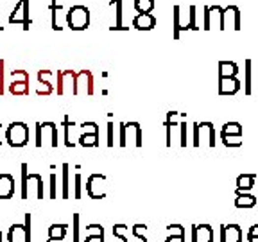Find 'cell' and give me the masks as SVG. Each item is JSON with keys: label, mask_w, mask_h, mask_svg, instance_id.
I'll return each mask as SVG.
<instances>
[{"label": "cell", "mask_w": 258, "mask_h": 242, "mask_svg": "<svg viewBox=\"0 0 258 242\" xmlns=\"http://www.w3.org/2000/svg\"><path fill=\"white\" fill-rule=\"evenodd\" d=\"M174 13H172V36L174 40H179V34L181 30H187V26L181 24V7L179 5H174Z\"/></svg>", "instance_id": "obj_18"}, {"label": "cell", "mask_w": 258, "mask_h": 242, "mask_svg": "<svg viewBox=\"0 0 258 242\" xmlns=\"http://www.w3.org/2000/svg\"><path fill=\"white\" fill-rule=\"evenodd\" d=\"M126 140L127 142H135L137 147L143 146V135H142V127L138 122H126Z\"/></svg>", "instance_id": "obj_12"}, {"label": "cell", "mask_w": 258, "mask_h": 242, "mask_svg": "<svg viewBox=\"0 0 258 242\" xmlns=\"http://www.w3.org/2000/svg\"><path fill=\"white\" fill-rule=\"evenodd\" d=\"M5 142L11 147H26L29 142V126L26 122H11L5 127Z\"/></svg>", "instance_id": "obj_2"}, {"label": "cell", "mask_w": 258, "mask_h": 242, "mask_svg": "<svg viewBox=\"0 0 258 242\" xmlns=\"http://www.w3.org/2000/svg\"><path fill=\"white\" fill-rule=\"evenodd\" d=\"M54 76L51 70H40L38 72V81H40V85H45L47 86V90L51 91H54V85L51 83V77Z\"/></svg>", "instance_id": "obj_27"}, {"label": "cell", "mask_w": 258, "mask_h": 242, "mask_svg": "<svg viewBox=\"0 0 258 242\" xmlns=\"http://www.w3.org/2000/svg\"><path fill=\"white\" fill-rule=\"evenodd\" d=\"M0 30H2V27H0Z\"/></svg>", "instance_id": "obj_52"}, {"label": "cell", "mask_w": 258, "mask_h": 242, "mask_svg": "<svg viewBox=\"0 0 258 242\" xmlns=\"http://www.w3.org/2000/svg\"><path fill=\"white\" fill-rule=\"evenodd\" d=\"M221 135H229V136H242V126L238 122H228L224 124Z\"/></svg>", "instance_id": "obj_25"}, {"label": "cell", "mask_w": 258, "mask_h": 242, "mask_svg": "<svg viewBox=\"0 0 258 242\" xmlns=\"http://www.w3.org/2000/svg\"><path fill=\"white\" fill-rule=\"evenodd\" d=\"M257 205V197L248 194V192H238L237 190V199H235V207L237 208H253Z\"/></svg>", "instance_id": "obj_20"}, {"label": "cell", "mask_w": 258, "mask_h": 242, "mask_svg": "<svg viewBox=\"0 0 258 242\" xmlns=\"http://www.w3.org/2000/svg\"><path fill=\"white\" fill-rule=\"evenodd\" d=\"M120 147H126L127 146V140H126V122L120 124V142H118Z\"/></svg>", "instance_id": "obj_43"}, {"label": "cell", "mask_w": 258, "mask_h": 242, "mask_svg": "<svg viewBox=\"0 0 258 242\" xmlns=\"http://www.w3.org/2000/svg\"><path fill=\"white\" fill-rule=\"evenodd\" d=\"M9 24H20L24 26V30H29L30 18H29V0H18L13 13L9 15Z\"/></svg>", "instance_id": "obj_7"}, {"label": "cell", "mask_w": 258, "mask_h": 242, "mask_svg": "<svg viewBox=\"0 0 258 242\" xmlns=\"http://www.w3.org/2000/svg\"><path fill=\"white\" fill-rule=\"evenodd\" d=\"M248 242H258V237H249L248 235Z\"/></svg>", "instance_id": "obj_50"}, {"label": "cell", "mask_w": 258, "mask_h": 242, "mask_svg": "<svg viewBox=\"0 0 258 242\" xmlns=\"http://www.w3.org/2000/svg\"><path fill=\"white\" fill-rule=\"evenodd\" d=\"M224 146L226 147H240L242 146V136H229V135H221Z\"/></svg>", "instance_id": "obj_32"}, {"label": "cell", "mask_w": 258, "mask_h": 242, "mask_svg": "<svg viewBox=\"0 0 258 242\" xmlns=\"http://www.w3.org/2000/svg\"><path fill=\"white\" fill-rule=\"evenodd\" d=\"M29 165L27 163H22V185H20V197L22 199H29V196H27V180H29Z\"/></svg>", "instance_id": "obj_26"}, {"label": "cell", "mask_w": 258, "mask_h": 242, "mask_svg": "<svg viewBox=\"0 0 258 242\" xmlns=\"http://www.w3.org/2000/svg\"><path fill=\"white\" fill-rule=\"evenodd\" d=\"M188 29H192V30H198L199 27H198V24H196V11H198V7L196 5H190L188 7Z\"/></svg>", "instance_id": "obj_34"}, {"label": "cell", "mask_w": 258, "mask_h": 242, "mask_svg": "<svg viewBox=\"0 0 258 242\" xmlns=\"http://www.w3.org/2000/svg\"><path fill=\"white\" fill-rule=\"evenodd\" d=\"M88 235H104V228L101 224H88L86 226V237Z\"/></svg>", "instance_id": "obj_36"}, {"label": "cell", "mask_w": 258, "mask_h": 242, "mask_svg": "<svg viewBox=\"0 0 258 242\" xmlns=\"http://www.w3.org/2000/svg\"><path fill=\"white\" fill-rule=\"evenodd\" d=\"M145 230H147L145 224H135V226H133V241L129 242H147Z\"/></svg>", "instance_id": "obj_29"}, {"label": "cell", "mask_w": 258, "mask_h": 242, "mask_svg": "<svg viewBox=\"0 0 258 242\" xmlns=\"http://www.w3.org/2000/svg\"><path fill=\"white\" fill-rule=\"evenodd\" d=\"M85 242H104V235H88L85 237Z\"/></svg>", "instance_id": "obj_46"}, {"label": "cell", "mask_w": 258, "mask_h": 242, "mask_svg": "<svg viewBox=\"0 0 258 242\" xmlns=\"http://www.w3.org/2000/svg\"><path fill=\"white\" fill-rule=\"evenodd\" d=\"M83 129H85V133H99V126H97L95 122H85Z\"/></svg>", "instance_id": "obj_41"}, {"label": "cell", "mask_w": 258, "mask_h": 242, "mask_svg": "<svg viewBox=\"0 0 258 242\" xmlns=\"http://www.w3.org/2000/svg\"><path fill=\"white\" fill-rule=\"evenodd\" d=\"M0 242H2V230H0Z\"/></svg>", "instance_id": "obj_51"}, {"label": "cell", "mask_w": 258, "mask_h": 242, "mask_svg": "<svg viewBox=\"0 0 258 242\" xmlns=\"http://www.w3.org/2000/svg\"><path fill=\"white\" fill-rule=\"evenodd\" d=\"M240 90V81L237 77H219V93L221 95H235Z\"/></svg>", "instance_id": "obj_10"}, {"label": "cell", "mask_w": 258, "mask_h": 242, "mask_svg": "<svg viewBox=\"0 0 258 242\" xmlns=\"http://www.w3.org/2000/svg\"><path fill=\"white\" fill-rule=\"evenodd\" d=\"M238 66L233 61H221L219 63V77H237Z\"/></svg>", "instance_id": "obj_19"}, {"label": "cell", "mask_w": 258, "mask_h": 242, "mask_svg": "<svg viewBox=\"0 0 258 242\" xmlns=\"http://www.w3.org/2000/svg\"><path fill=\"white\" fill-rule=\"evenodd\" d=\"M210 18H212V7L206 5V7H204V24H202V29L204 30L212 29V22H210Z\"/></svg>", "instance_id": "obj_38"}, {"label": "cell", "mask_w": 258, "mask_h": 242, "mask_svg": "<svg viewBox=\"0 0 258 242\" xmlns=\"http://www.w3.org/2000/svg\"><path fill=\"white\" fill-rule=\"evenodd\" d=\"M81 91H85L88 95H93V76H91L90 70H81L76 74V79H74V93L79 95Z\"/></svg>", "instance_id": "obj_8"}, {"label": "cell", "mask_w": 258, "mask_h": 242, "mask_svg": "<svg viewBox=\"0 0 258 242\" xmlns=\"http://www.w3.org/2000/svg\"><path fill=\"white\" fill-rule=\"evenodd\" d=\"M167 232L169 235H179V237H185V228L181 224H171L167 226Z\"/></svg>", "instance_id": "obj_37"}, {"label": "cell", "mask_w": 258, "mask_h": 242, "mask_svg": "<svg viewBox=\"0 0 258 242\" xmlns=\"http://www.w3.org/2000/svg\"><path fill=\"white\" fill-rule=\"evenodd\" d=\"M255 180H257V174H240L237 178V190L238 192H248L253 188Z\"/></svg>", "instance_id": "obj_22"}, {"label": "cell", "mask_w": 258, "mask_h": 242, "mask_svg": "<svg viewBox=\"0 0 258 242\" xmlns=\"http://www.w3.org/2000/svg\"><path fill=\"white\" fill-rule=\"evenodd\" d=\"M4 142H5V129H4V126L0 124V146H2Z\"/></svg>", "instance_id": "obj_49"}, {"label": "cell", "mask_w": 258, "mask_h": 242, "mask_svg": "<svg viewBox=\"0 0 258 242\" xmlns=\"http://www.w3.org/2000/svg\"><path fill=\"white\" fill-rule=\"evenodd\" d=\"M72 219H74V226H72V242H79V230H81V228H79V219H81V217H79V213H74Z\"/></svg>", "instance_id": "obj_33"}, {"label": "cell", "mask_w": 258, "mask_h": 242, "mask_svg": "<svg viewBox=\"0 0 258 242\" xmlns=\"http://www.w3.org/2000/svg\"><path fill=\"white\" fill-rule=\"evenodd\" d=\"M194 242H213V228L210 224H198L192 228Z\"/></svg>", "instance_id": "obj_15"}, {"label": "cell", "mask_w": 258, "mask_h": 242, "mask_svg": "<svg viewBox=\"0 0 258 242\" xmlns=\"http://www.w3.org/2000/svg\"><path fill=\"white\" fill-rule=\"evenodd\" d=\"M47 136H51L52 147H57V126L54 122H38L36 124V147L45 146Z\"/></svg>", "instance_id": "obj_4"}, {"label": "cell", "mask_w": 258, "mask_h": 242, "mask_svg": "<svg viewBox=\"0 0 258 242\" xmlns=\"http://www.w3.org/2000/svg\"><path fill=\"white\" fill-rule=\"evenodd\" d=\"M66 232H68V224H65V222L52 224L49 228V239H47V242H61L66 237Z\"/></svg>", "instance_id": "obj_17"}, {"label": "cell", "mask_w": 258, "mask_h": 242, "mask_svg": "<svg viewBox=\"0 0 258 242\" xmlns=\"http://www.w3.org/2000/svg\"><path fill=\"white\" fill-rule=\"evenodd\" d=\"M7 242H30V213H26L24 222H15L9 228Z\"/></svg>", "instance_id": "obj_5"}, {"label": "cell", "mask_w": 258, "mask_h": 242, "mask_svg": "<svg viewBox=\"0 0 258 242\" xmlns=\"http://www.w3.org/2000/svg\"><path fill=\"white\" fill-rule=\"evenodd\" d=\"M57 197V176L52 172L51 174V199H56Z\"/></svg>", "instance_id": "obj_40"}, {"label": "cell", "mask_w": 258, "mask_h": 242, "mask_svg": "<svg viewBox=\"0 0 258 242\" xmlns=\"http://www.w3.org/2000/svg\"><path fill=\"white\" fill-rule=\"evenodd\" d=\"M156 24H158V20L152 13H138L131 22V26L138 30H151L156 27Z\"/></svg>", "instance_id": "obj_9"}, {"label": "cell", "mask_w": 258, "mask_h": 242, "mask_svg": "<svg viewBox=\"0 0 258 242\" xmlns=\"http://www.w3.org/2000/svg\"><path fill=\"white\" fill-rule=\"evenodd\" d=\"M32 188H34L36 199H43L45 190H43V178H41L40 174H29V180H27V196L29 197Z\"/></svg>", "instance_id": "obj_16"}, {"label": "cell", "mask_w": 258, "mask_h": 242, "mask_svg": "<svg viewBox=\"0 0 258 242\" xmlns=\"http://www.w3.org/2000/svg\"><path fill=\"white\" fill-rule=\"evenodd\" d=\"M199 126V142H206L208 147H215V127L212 122H201Z\"/></svg>", "instance_id": "obj_13"}, {"label": "cell", "mask_w": 258, "mask_h": 242, "mask_svg": "<svg viewBox=\"0 0 258 242\" xmlns=\"http://www.w3.org/2000/svg\"><path fill=\"white\" fill-rule=\"evenodd\" d=\"M86 194L90 199H104L106 197V176L91 174L86 182Z\"/></svg>", "instance_id": "obj_6"}, {"label": "cell", "mask_w": 258, "mask_h": 242, "mask_svg": "<svg viewBox=\"0 0 258 242\" xmlns=\"http://www.w3.org/2000/svg\"><path fill=\"white\" fill-rule=\"evenodd\" d=\"M63 178H61V187H63V192H61V197L63 199H68L70 197V183H68V169H70V165L68 163H63Z\"/></svg>", "instance_id": "obj_24"}, {"label": "cell", "mask_w": 258, "mask_h": 242, "mask_svg": "<svg viewBox=\"0 0 258 242\" xmlns=\"http://www.w3.org/2000/svg\"><path fill=\"white\" fill-rule=\"evenodd\" d=\"M122 4H124V0H112L110 2V5H113L116 9L115 13V26L110 27L112 30H127L129 27H126L124 24H122Z\"/></svg>", "instance_id": "obj_21"}, {"label": "cell", "mask_w": 258, "mask_h": 242, "mask_svg": "<svg viewBox=\"0 0 258 242\" xmlns=\"http://www.w3.org/2000/svg\"><path fill=\"white\" fill-rule=\"evenodd\" d=\"M165 242H185V237H179V235H169Z\"/></svg>", "instance_id": "obj_47"}, {"label": "cell", "mask_w": 258, "mask_h": 242, "mask_svg": "<svg viewBox=\"0 0 258 242\" xmlns=\"http://www.w3.org/2000/svg\"><path fill=\"white\" fill-rule=\"evenodd\" d=\"M192 144L196 147L201 146V142H199V126H198V124H194V142H192Z\"/></svg>", "instance_id": "obj_45"}, {"label": "cell", "mask_w": 258, "mask_h": 242, "mask_svg": "<svg viewBox=\"0 0 258 242\" xmlns=\"http://www.w3.org/2000/svg\"><path fill=\"white\" fill-rule=\"evenodd\" d=\"M126 230H127L126 224H115L113 226V242H129V239L124 235Z\"/></svg>", "instance_id": "obj_30"}, {"label": "cell", "mask_w": 258, "mask_h": 242, "mask_svg": "<svg viewBox=\"0 0 258 242\" xmlns=\"http://www.w3.org/2000/svg\"><path fill=\"white\" fill-rule=\"evenodd\" d=\"M66 26L72 30H85L90 27V9L86 5H72L66 13Z\"/></svg>", "instance_id": "obj_1"}, {"label": "cell", "mask_w": 258, "mask_h": 242, "mask_svg": "<svg viewBox=\"0 0 258 242\" xmlns=\"http://www.w3.org/2000/svg\"><path fill=\"white\" fill-rule=\"evenodd\" d=\"M5 93V61L0 60V95Z\"/></svg>", "instance_id": "obj_35"}, {"label": "cell", "mask_w": 258, "mask_h": 242, "mask_svg": "<svg viewBox=\"0 0 258 242\" xmlns=\"http://www.w3.org/2000/svg\"><path fill=\"white\" fill-rule=\"evenodd\" d=\"M244 76H246V81H244V91H246V95H249V93H251V61L249 60H246Z\"/></svg>", "instance_id": "obj_31"}, {"label": "cell", "mask_w": 258, "mask_h": 242, "mask_svg": "<svg viewBox=\"0 0 258 242\" xmlns=\"http://www.w3.org/2000/svg\"><path fill=\"white\" fill-rule=\"evenodd\" d=\"M135 9L137 13H152L154 0H135Z\"/></svg>", "instance_id": "obj_28"}, {"label": "cell", "mask_w": 258, "mask_h": 242, "mask_svg": "<svg viewBox=\"0 0 258 242\" xmlns=\"http://www.w3.org/2000/svg\"><path fill=\"white\" fill-rule=\"evenodd\" d=\"M108 146H115V138H113V122H108Z\"/></svg>", "instance_id": "obj_44"}, {"label": "cell", "mask_w": 258, "mask_h": 242, "mask_svg": "<svg viewBox=\"0 0 258 242\" xmlns=\"http://www.w3.org/2000/svg\"><path fill=\"white\" fill-rule=\"evenodd\" d=\"M15 196V178L11 174H0V201Z\"/></svg>", "instance_id": "obj_14"}, {"label": "cell", "mask_w": 258, "mask_h": 242, "mask_svg": "<svg viewBox=\"0 0 258 242\" xmlns=\"http://www.w3.org/2000/svg\"><path fill=\"white\" fill-rule=\"evenodd\" d=\"M81 174H79V172H77L76 174V178H74V182H76V185H74V197H76V199H81Z\"/></svg>", "instance_id": "obj_39"}, {"label": "cell", "mask_w": 258, "mask_h": 242, "mask_svg": "<svg viewBox=\"0 0 258 242\" xmlns=\"http://www.w3.org/2000/svg\"><path fill=\"white\" fill-rule=\"evenodd\" d=\"M221 242H242V230L238 224H224L221 228Z\"/></svg>", "instance_id": "obj_11"}, {"label": "cell", "mask_w": 258, "mask_h": 242, "mask_svg": "<svg viewBox=\"0 0 258 242\" xmlns=\"http://www.w3.org/2000/svg\"><path fill=\"white\" fill-rule=\"evenodd\" d=\"M179 127H181V147H187V121H183L181 124H179Z\"/></svg>", "instance_id": "obj_42"}, {"label": "cell", "mask_w": 258, "mask_h": 242, "mask_svg": "<svg viewBox=\"0 0 258 242\" xmlns=\"http://www.w3.org/2000/svg\"><path fill=\"white\" fill-rule=\"evenodd\" d=\"M11 81L7 83V90H9L11 95H18V97H24V95H29V72L27 70H11L9 74Z\"/></svg>", "instance_id": "obj_3"}, {"label": "cell", "mask_w": 258, "mask_h": 242, "mask_svg": "<svg viewBox=\"0 0 258 242\" xmlns=\"http://www.w3.org/2000/svg\"><path fill=\"white\" fill-rule=\"evenodd\" d=\"M249 237H258V224H253V226L249 228Z\"/></svg>", "instance_id": "obj_48"}, {"label": "cell", "mask_w": 258, "mask_h": 242, "mask_svg": "<svg viewBox=\"0 0 258 242\" xmlns=\"http://www.w3.org/2000/svg\"><path fill=\"white\" fill-rule=\"evenodd\" d=\"M79 146L97 147L99 146V133H83V135L79 136Z\"/></svg>", "instance_id": "obj_23"}]
</instances>
